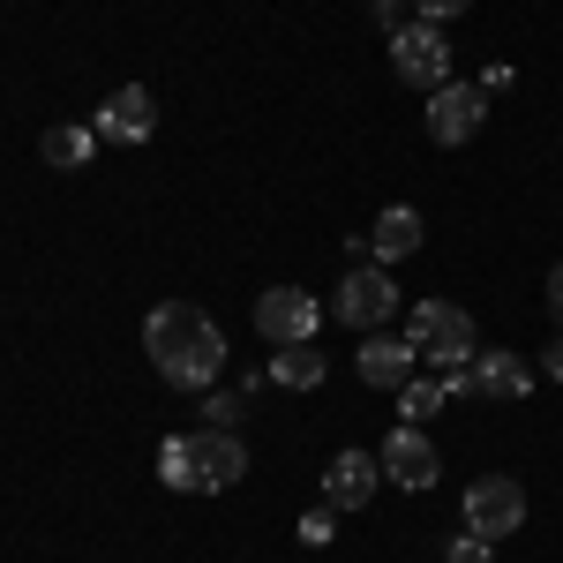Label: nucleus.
<instances>
[{
	"label": "nucleus",
	"mask_w": 563,
	"mask_h": 563,
	"mask_svg": "<svg viewBox=\"0 0 563 563\" xmlns=\"http://www.w3.org/2000/svg\"><path fill=\"white\" fill-rule=\"evenodd\" d=\"M549 316H556V331H563V263L549 271Z\"/></svg>",
	"instance_id": "23"
},
{
	"label": "nucleus",
	"mask_w": 563,
	"mask_h": 563,
	"mask_svg": "<svg viewBox=\"0 0 563 563\" xmlns=\"http://www.w3.org/2000/svg\"><path fill=\"white\" fill-rule=\"evenodd\" d=\"M331 316L346 323V331H384L390 316H398V286H390L384 263H361L339 278V294H331Z\"/></svg>",
	"instance_id": "3"
},
{
	"label": "nucleus",
	"mask_w": 563,
	"mask_h": 563,
	"mask_svg": "<svg viewBox=\"0 0 563 563\" xmlns=\"http://www.w3.org/2000/svg\"><path fill=\"white\" fill-rule=\"evenodd\" d=\"M241 474H249V443H241L233 429H203L196 435V481H203V496L241 488Z\"/></svg>",
	"instance_id": "10"
},
{
	"label": "nucleus",
	"mask_w": 563,
	"mask_h": 563,
	"mask_svg": "<svg viewBox=\"0 0 563 563\" xmlns=\"http://www.w3.org/2000/svg\"><path fill=\"white\" fill-rule=\"evenodd\" d=\"M203 406H211V429H233V421L249 413V398H241V390H218V398H203Z\"/></svg>",
	"instance_id": "19"
},
{
	"label": "nucleus",
	"mask_w": 563,
	"mask_h": 563,
	"mask_svg": "<svg viewBox=\"0 0 563 563\" xmlns=\"http://www.w3.org/2000/svg\"><path fill=\"white\" fill-rule=\"evenodd\" d=\"M151 129H158V98L143 84H121L98 106V143H151Z\"/></svg>",
	"instance_id": "8"
},
{
	"label": "nucleus",
	"mask_w": 563,
	"mask_h": 563,
	"mask_svg": "<svg viewBox=\"0 0 563 563\" xmlns=\"http://www.w3.org/2000/svg\"><path fill=\"white\" fill-rule=\"evenodd\" d=\"M256 331L271 346H301V339L323 331V308H316V294H301V286H271L256 301Z\"/></svg>",
	"instance_id": "7"
},
{
	"label": "nucleus",
	"mask_w": 563,
	"mask_h": 563,
	"mask_svg": "<svg viewBox=\"0 0 563 563\" xmlns=\"http://www.w3.org/2000/svg\"><path fill=\"white\" fill-rule=\"evenodd\" d=\"M533 361H519V353H504V346H481L474 353V390L481 398H526L533 390Z\"/></svg>",
	"instance_id": "13"
},
{
	"label": "nucleus",
	"mask_w": 563,
	"mask_h": 563,
	"mask_svg": "<svg viewBox=\"0 0 563 563\" xmlns=\"http://www.w3.org/2000/svg\"><path fill=\"white\" fill-rule=\"evenodd\" d=\"M481 121H488V90H481V84H443V90H429V135L443 143V151L474 143Z\"/></svg>",
	"instance_id": "6"
},
{
	"label": "nucleus",
	"mask_w": 563,
	"mask_h": 563,
	"mask_svg": "<svg viewBox=\"0 0 563 563\" xmlns=\"http://www.w3.org/2000/svg\"><path fill=\"white\" fill-rule=\"evenodd\" d=\"M45 166H60V174H76V166H90V158H98V129H76V121H68V129H45Z\"/></svg>",
	"instance_id": "16"
},
{
	"label": "nucleus",
	"mask_w": 563,
	"mask_h": 563,
	"mask_svg": "<svg viewBox=\"0 0 563 563\" xmlns=\"http://www.w3.org/2000/svg\"><path fill=\"white\" fill-rule=\"evenodd\" d=\"M413 339H390V331H368V346H361V384H376V390H398V384H413Z\"/></svg>",
	"instance_id": "12"
},
{
	"label": "nucleus",
	"mask_w": 563,
	"mask_h": 563,
	"mask_svg": "<svg viewBox=\"0 0 563 563\" xmlns=\"http://www.w3.org/2000/svg\"><path fill=\"white\" fill-rule=\"evenodd\" d=\"M143 346H151V368H158L174 390H203L218 368H225V331L188 301L151 308V316H143Z\"/></svg>",
	"instance_id": "1"
},
{
	"label": "nucleus",
	"mask_w": 563,
	"mask_h": 563,
	"mask_svg": "<svg viewBox=\"0 0 563 563\" xmlns=\"http://www.w3.org/2000/svg\"><path fill=\"white\" fill-rule=\"evenodd\" d=\"M368 249H376V263H398V256H413V249H421V211H413V203H390L384 218H376V233H368Z\"/></svg>",
	"instance_id": "14"
},
{
	"label": "nucleus",
	"mask_w": 563,
	"mask_h": 563,
	"mask_svg": "<svg viewBox=\"0 0 563 563\" xmlns=\"http://www.w3.org/2000/svg\"><path fill=\"white\" fill-rule=\"evenodd\" d=\"M323 376H331V361H323V346H316V339L271 353V384H278V390H316Z\"/></svg>",
	"instance_id": "15"
},
{
	"label": "nucleus",
	"mask_w": 563,
	"mask_h": 563,
	"mask_svg": "<svg viewBox=\"0 0 563 563\" xmlns=\"http://www.w3.org/2000/svg\"><path fill=\"white\" fill-rule=\"evenodd\" d=\"M413 8H421V15H429V23H451V15H466V8H474V0H413Z\"/></svg>",
	"instance_id": "22"
},
{
	"label": "nucleus",
	"mask_w": 563,
	"mask_h": 563,
	"mask_svg": "<svg viewBox=\"0 0 563 563\" xmlns=\"http://www.w3.org/2000/svg\"><path fill=\"white\" fill-rule=\"evenodd\" d=\"M435 474H443V459H435V443L421 429L384 435V481H398V488H435Z\"/></svg>",
	"instance_id": "11"
},
{
	"label": "nucleus",
	"mask_w": 563,
	"mask_h": 563,
	"mask_svg": "<svg viewBox=\"0 0 563 563\" xmlns=\"http://www.w3.org/2000/svg\"><path fill=\"white\" fill-rule=\"evenodd\" d=\"M390 68L406 76V84H421V90H443L451 84V45H443V23H398L390 31Z\"/></svg>",
	"instance_id": "4"
},
{
	"label": "nucleus",
	"mask_w": 563,
	"mask_h": 563,
	"mask_svg": "<svg viewBox=\"0 0 563 563\" xmlns=\"http://www.w3.org/2000/svg\"><path fill=\"white\" fill-rule=\"evenodd\" d=\"M398 413H406V429H421L443 413V384H398Z\"/></svg>",
	"instance_id": "18"
},
{
	"label": "nucleus",
	"mask_w": 563,
	"mask_h": 563,
	"mask_svg": "<svg viewBox=\"0 0 563 563\" xmlns=\"http://www.w3.org/2000/svg\"><path fill=\"white\" fill-rule=\"evenodd\" d=\"M331 533H339V526H331V504H323V511H308V519H301V541H308V549H323Z\"/></svg>",
	"instance_id": "21"
},
{
	"label": "nucleus",
	"mask_w": 563,
	"mask_h": 563,
	"mask_svg": "<svg viewBox=\"0 0 563 563\" xmlns=\"http://www.w3.org/2000/svg\"><path fill=\"white\" fill-rule=\"evenodd\" d=\"M406 339H413V353H429V361H443V368H474V353H481L474 316L451 308V301H413Z\"/></svg>",
	"instance_id": "2"
},
{
	"label": "nucleus",
	"mask_w": 563,
	"mask_h": 563,
	"mask_svg": "<svg viewBox=\"0 0 563 563\" xmlns=\"http://www.w3.org/2000/svg\"><path fill=\"white\" fill-rule=\"evenodd\" d=\"M158 481L174 496H203V481H196V435H166L158 443Z\"/></svg>",
	"instance_id": "17"
},
{
	"label": "nucleus",
	"mask_w": 563,
	"mask_h": 563,
	"mask_svg": "<svg viewBox=\"0 0 563 563\" xmlns=\"http://www.w3.org/2000/svg\"><path fill=\"white\" fill-rule=\"evenodd\" d=\"M368 8H376V15H384V23H390V15H398V8H406V0H368Z\"/></svg>",
	"instance_id": "25"
},
{
	"label": "nucleus",
	"mask_w": 563,
	"mask_h": 563,
	"mask_svg": "<svg viewBox=\"0 0 563 563\" xmlns=\"http://www.w3.org/2000/svg\"><path fill=\"white\" fill-rule=\"evenodd\" d=\"M376 481H384V459H376V451H339V459L323 466V504H331V511H361V504L376 496Z\"/></svg>",
	"instance_id": "9"
},
{
	"label": "nucleus",
	"mask_w": 563,
	"mask_h": 563,
	"mask_svg": "<svg viewBox=\"0 0 563 563\" xmlns=\"http://www.w3.org/2000/svg\"><path fill=\"white\" fill-rule=\"evenodd\" d=\"M519 526H526V488L511 474H481L474 488H466V533L504 541V533H519Z\"/></svg>",
	"instance_id": "5"
},
{
	"label": "nucleus",
	"mask_w": 563,
	"mask_h": 563,
	"mask_svg": "<svg viewBox=\"0 0 563 563\" xmlns=\"http://www.w3.org/2000/svg\"><path fill=\"white\" fill-rule=\"evenodd\" d=\"M541 376H556V384H563V339H556L549 353H541Z\"/></svg>",
	"instance_id": "24"
},
{
	"label": "nucleus",
	"mask_w": 563,
	"mask_h": 563,
	"mask_svg": "<svg viewBox=\"0 0 563 563\" xmlns=\"http://www.w3.org/2000/svg\"><path fill=\"white\" fill-rule=\"evenodd\" d=\"M443 563H488V541H481V533H459V541L443 549Z\"/></svg>",
	"instance_id": "20"
}]
</instances>
